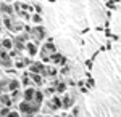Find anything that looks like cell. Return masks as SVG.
Here are the masks:
<instances>
[{
  "mask_svg": "<svg viewBox=\"0 0 121 117\" xmlns=\"http://www.w3.org/2000/svg\"><path fill=\"white\" fill-rule=\"evenodd\" d=\"M61 106H63V101L60 98H52L48 101V108L50 109H58V108H61Z\"/></svg>",
  "mask_w": 121,
  "mask_h": 117,
  "instance_id": "6da1fadb",
  "label": "cell"
},
{
  "mask_svg": "<svg viewBox=\"0 0 121 117\" xmlns=\"http://www.w3.org/2000/svg\"><path fill=\"white\" fill-rule=\"evenodd\" d=\"M44 71H45V67L42 66V63L31 64V72H36V74H39V72H44Z\"/></svg>",
  "mask_w": 121,
  "mask_h": 117,
  "instance_id": "7a4b0ae2",
  "label": "cell"
},
{
  "mask_svg": "<svg viewBox=\"0 0 121 117\" xmlns=\"http://www.w3.org/2000/svg\"><path fill=\"white\" fill-rule=\"evenodd\" d=\"M34 96H36V90L34 88H28V90L24 91V99L26 101H32Z\"/></svg>",
  "mask_w": 121,
  "mask_h": 117,
  "instance_id": "3957f363",
  "label": "cell"
},
{
  "mask_svg": "<svg viewBox=\"0 0 121 117\" xmlns=\"http://www.w3.org/2000/svg\"><path fill=\"white\" fill-rule=\"evenodd\" d=\"M50 59H52L53 63H56V64H63V63H65V58H63L61 55H56V53H52Z\"/></svg>",
  "mask_w": 121,
  "mask_h": 117,
  "instance_id": "277c9868",
  "label": "cell"
},
{
  "mask_svg": "<svg viewBox=\"0 0 121 117\" xmlns=\"http://www.w3.org/2000/svg\"><path fill=\"white\" fill-rule=\"evenodd\" d=\"M26 48H28V51H29V55H31V56H34V55L37 53V47L34 45V43H28V45H26Z\"/></svg>",
  "mask_w": 121,
  "mask_h": 117,
  "instance_id": "5b68a950",
  "label": "cell"
},
{
  "mask_svg": "<svg viewBox=\"0 0 121 117\" xmlns=\"http://www.w3.org/2000/svg\"><path fill=\"white\" fill-rule=\"evenodd\" d=\"M2 104H3V106H7V108L11 106V99H10L8 95H2Z\"/></svg>",
  "mask_w": 121,
  "mask_h": 117,
  "instance_id": "8992f818",
  "label": "cell"
},
{
  "mask_svg": "<svg viewBox=\"0 0 121 117\" xmlns=\"http://www.w3.org/2000/svg\"><path fill=\"white\" fill-rule=\"evenodd\" d=\"M42 99H44V95H42V91H36V96H34V103H37V104H40L42 103Z\"/></svg>",
  "mask_w": 121,
  "mask_h": 117,
  "instance_id": "52a82bcc",
  "label": "cell"
},
{
  "mask_svg": "<svg viewBox=\"0 0 121 117\" xmlns=\"http://www.w3.org/2000/svg\"><path fill=\"white\" fill-rule=\"evenodd\" d=\"M2 45H3V48H5V50H10V48L13 47V42H11V40H8V39H3Z\"/></svg>",
  "mask_w": 121,
  "mask_h": 117,
  "instance_id": "ba28073f",
  "label": "cell"
},
{
  "mask_svg": "<svg viewBox=\"0 0 121 117\" xmlns=\"http://www.w3.org/2000/svg\"><path fill=\"white\" fill-rule=\"evenodd\" d=\"M44 50H45V51H50V53H55V45L47 42L45 45H44Z\"/></svg>",
  "mask_w": 121,
  "mask_h": 117,
  "instance_id": "9c48e42d",
  "label": "cell"
},
{
  "mask_svg": "<svg viewBox=\"0 0 121 117\" xmlns=\"http://www.w3.org/2000/svg\"><path fill=\"white\" fill-rule=\"evenodd\" d=\"M73 104V98L71 96H66V98H63V108H69Z\"/></svg>",
  "mask_w": 121,
  "mask_h": 117,
  "instance_id": "30bf717a",
  "label": "cell"
},
{
  "mask_svg": "<svg viewBox=\"0 0 121 117\" xmlns=\"http://www.w3.org/2000/svg\"><path fill=\"white\" fill-rule=\"evenodd\" d=\"M18 87H19V83H18L16 80H10V83H8V88H10L11 91H15L16 88H18Z\"/></svg>",
  "mask_w": 121,
  "mask_h": 117,
  "instance_id": "8fae6325",
  "label": "cell"
},
{
  "mask_svg": "<svg viewBox=\"0 0 121 117\" xmlns=\"http://www.w3.org/2000/svg\"><path fill=\"white\" fill-rule=\"evenodd\" d=\"M32 80H34V83H37V85H40L42 83V75H39V74H32Z\"/></svg>",
  "mask_w": 121,
  "mask_h": 117,
  "instance_id": "7c38bea8",
  "label": "cell"
},
{
  "mask_svg": "<svg viewBox=\"0 0 121 117\" xmlns=\"http://www.w3.org/2000/svg\"><path fill=\"white\" fill-rule=\"evenodd\" d=\"M2 11H3V13H11L13 10H11V7H10V5L3 3V5H2Z\"/></svg>",
  "mask_w": 121,
  "mask_h": 117,
  "instance_id": "4fadbf2b",
  "label": "cell"
},
{
  "mask_svg": "<svg viewBox=\"0 0 121 117\" xmlns=\"http://www.w3.org/2000/svg\"><path fill=\"white\" fill-rule=\"evenodd\" d=\"M32 21H34L36 24H40V16H39V15H34V16H32Z\"/></svg>",
  "mask_w": 121,
  "mask_h": 117,
  "instance_id": "5bb4252c",
  "label": "cell"
},
{
  "mask_svg": "<svg viewBox=\"0 0 121 117\" xmlns=\"http://www.w3.org/2000/svg\"><path fill=\"white\" fill-rule=\"evenodd\" d=\"M2 116H8V109H7V106H3V109H2Z\"/></svg>",
  "mask_w": 121,
  "mask_h": 117,
  "instance_id": "9a60e30c",
  "label": "cell"
}]
</instances>
